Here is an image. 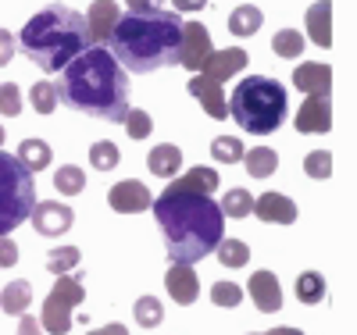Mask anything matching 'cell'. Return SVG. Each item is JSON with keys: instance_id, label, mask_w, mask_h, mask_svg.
I'll return each instance as SVG.
<instances>
[{"instance_id": "cell-23", "label": "cell", "mask_w": 357, "mask_h": 335, "mask_svg": "<svg viewBox=\"0 0 357 335\" xmlns=\"http://www.w3.org/2000/svg\"><path fill=\"white\" fill-rule=\"evenodd\" d=\"M29 171H43V168H50V161H54V150H50V143H43V139H25V143H18V154H15Z\"/></svg>"}, {"instance_id": "cell-26", "label": "cell", "mask_w": 357, "mask_h": 335, "mask_svg": "<svg viewBox=\"0 0 357 335\" xmlns=\"http://www.w3.org/2000/svg\"><path fill=\"white\" fill-rule=\"evenodd\" d=\"M54 189L61 196H79L86 189V171L75 168V164H61L54 171Z\"/></svg>"}, {"instance_id": "cell-41", "label": "cell", "mask_w": 357, "mask_h": 335, "mask_svg": "<svg viewBox=\"0 0 357 335\" xmlns=\"http://www.w3.org/2000/svg\"><path fill=\"white\" fill-rule=\"evenodd\" d=\"M11 57H15V36L8 33V29H0V68H4Z\"/></svg>"}, {"instance_id": "cell-43", "label": "cell", "mask_w": 357, "mask_h": 335, "mask_svg": "<svg viewBox=\"0 0 357 335\" xmlns=\"http://www.w3.org/2000/svg\"><path fill=\"white\" fill-rule=\"evenodd\" d=\"M175 11H204L207 8V0H172Z\"/></svg>"}, {"instance_id": "cell-24", "label": "cell", "mask_w": 357, "mask_h": 335, "mask_svg": "<svg viewBox=\"0 0 357 335\" xmlns=\"http://www.w3.org/2000/svg\"><path fill=\"white\" fill-rule=\"evenodd\" d=\"M178 164H183V150L172 146V143L154 146L151 157H146V168H151L154 175H161V178H172V175L178 171Z\"/></svg>"}, {"instance_id": "cell-10", "label": "cell", "mask_w": 357, "mask_h": 335, "mask_svg": "<svg viewBox=\"0 0 357 335\" xmlns=\"http://www.w3.org/2000/svg\"><path fill=\"white\" fill-rule=\"evenodd\" d=\"M293 125H296V132H304V136L329 132L333 129V104H329V97H307L301 104V111H296Z\"/></svg>"}, {"instance_id": "cell-5", "label": "cell", "mask_w": 357, "mask_h": 335, "mask_svg": "<svg viewBox=\"0 0 357 335\" xmlns=\"http://www.w3.org/2000/svg\"><path fill=\"white\" fill-rule=\"evenodd\" d=\"M225 114L236 118V125H240L243 132H250V136H272L289 114L286 86L279 79L247 75L232 89V97L225 100Z\"/></svg>"}, {"instance_id": "cell-33", "label": "cell", "mask_w": 357, "mask_h": 335, "mask_svg": "<svg viewBox=\"0 0 357 335\" xmlns=\"http://www.w3.org/2000/svg\"><path fill=\"white\" fill-rule=\"evenodd\" d=\"M211 157L218 164H236V161H243V143L236 139V136H218L211 143Z\"/></svg>"}, {"instance_id": "cell-12", "label": "cell", "mask_w": 357, "mask_h": 335, "mask_svg": "<svg viewBox=\"0 0 357 335\" xmlns=\"http://www.w3.org/2000/svg\"><path fill=\"white\" fill-rule=\"evenodd\" d=\"M293 89H301L307 97H329L333 89V68L318 65V61H304L293 68Z\"/></svg>"}, {"instance_id": "cell-39", "label": "cell", "mask_w": 357, "mask_h": 335, "mask_svg": "<svg viewBox=\"0 0 357 335\" xmlns=\"http://www.w3.org/2000/svg\"><path fill=\"white\" fill-rule=\"evenodd\" d=\"M0 114H8V118L22 114V93H18L15 82H4V86H0Z\"/></svg>"}, {"instance_id": "cell-3", "label": "cell", "mask_w": 357, "mask_h": 335, "mask_svg": "<svg viewBox=\"0 0 357 335\" xmlns=\"http://www.w3.org/2000/svg\"><path fill=\"white\" fill-rule=\"evenodd\" d=\"M178 47H183V22H178V11L165 8L118 15L107 36V50L132 75H151L178 65Z\"/></svg>"}, {"instance_id": "cell-42", "label": "cell", "mask_w": 357, "mask_h": 335, "mask_svg": "<svg viewBox=\"0 0 357 335\" xmlns=\"http://www.w3.org/2000/svg\"><path fill=\"white\" fill-rule=\"evenodd\" d=\"M18 335H43V328H40V321H36V318L22 314V321H18Z\"/></svg>"}, {"instance_id": "cell-13", "label": "cell", "mask_w": 357, "mask_h": 335, "mask_svg": "<svg viewBox=\"0 0 357 335\" xmlns=\"http://www.w3.org/2000/svg\"><path fill=\"white\" fill-rule=\"evenodd\" d=\"M165 289H168V296L178 303V307H190V303H197L200 282H197L193 264H172L168 275H165Z\"/></svg>"}, {"instance_id": "cell-31", "label": "cell", "mask_w": 357, "mask_h": 335, "mask_svg": "<svg viewBox=\"0 0 357 335\" xmlns=\"http://www.w3.org/2000/svg\"><path fill=\"white\" fill-rule=\"evenodd\" d=\"M29 104L36 107V114H54L57 111V86L54 82H36L29 89Z\"/></svg>"}, {"instance_id": "cell-47", "label": "cell", "mask_w": 357, "mask_h": 335, "mask_svg": "<svg viewBox=\"0 0 357 335\" xmlns=\"http://www.w3.org/2000/svg\"><path fill=\"white\" fill-rule=\"evenodd\" d=\"M0 143H4V125H0Z\"/></svg>"}, {"instance_id": "cell-9", "label": "cell", "mask_w": 357, "mask_h": 335, "mask_svg": "<svg viewBox=\"0 0 357 335\" xmlns=\"http://www.w3.org/2000/svg\"><path fill=\"white\" fill-rule=\"evenodd\" d=\"M29 218H33V228H36L40 235H47V239L68 232L72 221H75L72 207H68V203H57V200H43V203H36Z\"/></svg>"}, {"instance_id": "cell-8", "label": "cell", "mask_w": 357, "mask_h": 335, "mask_svg": "<svg viewBox=\"0 0 357 335\" xmlns=\"http://www.w3.org/2000/svg\"><path fill=\"white\" fill-rule=\"evenodd\" d=\"M215 43H211V33L207 25L200 22H183V47H178V65L190 68V72H200L204 61L211 57Z\"/></svg>"}, {"instance_id": "cell-4", "label": "cell", "mask_w": 357, "mask_h": 335, "mask_svg": "<svg viewBox=\"0 0 357 335\" xmlns=\"http://www.w3.org/2000/svg\"><path fill=\"white\" fill-rule=\"evenodd\" d=\"M18 47L43 72H61L72 57H79L89 47L86 18L65 4H50L25 22Z\"/></svg>"}, {"instance_id": "cell-38", "label": "cell", "mask_w": 357, "mask_h": 335, "mask_svg": "<svg viewBox=\"0 0 357 335\" xmlns=\"http://www.w3.org/2000/svg\"><path fill=\"white\" fill-rule=\"evenodd\" d=\"M122 125H126V132H129L132 139H146V136H151V129H154V121H151V114H146V111H132V107H129V114H126Z\"/></svg>"}, {"instance_id": "cell-36", "label": "cell", "mask_w": 357, "mask_h": 335, "mask_svg": "<svg viewBox=\"0 0 357 335\" xmlns=\"http://www.w3.org/2000/svg\"><path fill=\"white\" fill-rule=\"evenodd\" d=\"M304 171L311 178H329L333 175V154L329 150H311V154L304 157Z\"/></svg>"}, {"instance_id": "cell-20", "label": "cell", "mask_w": 357, "mask_h": 335, "mask_svg": "<svg viewBox=\"0 0 357 335\" xmlns=\"http://www.w3.org/2000/svg\"><path fill=\"white\" fill-rule=\"evenodd\" d=\"M218 171H211L207 164H197V168H190L183 178H175V182H168L172 189H190V193H215L218 189Z\"/></svg>"}, {"instance_id": "cell-18", "label": "cell", "mask_w": 357, "mask_h": 335, "mask_svg": "<svg viewBox=\"0 0 357 335\" xmlns=\"http://www.w3.org/2000/svg\"><path fill=\"white\" fill-rule=\"evenodd\" d=\"M186 89H190V93L200 100V107L207 111V114H211V118H229L225 114V97H222V82H215V79H207L204 72H193V79L186 82Z\"/></svg>"}, {"instance_id": "cell-34", "label": "cell", "mask_w": 357, "mask_h": 335, "mask_svg": "<svg viewBox=\"0 0 357 335\" xmlns=\"http://www.w3.org/2000/svg\"><path fill=\"white\" fill-rule=\"evenodd\" d=\"M79 250L75 247H57V250H50L47 254V271H50V275H68V271L79 264Z\"/></svg>"}, {"instance_id": "cell-29", "label": "cell", "mask_w": 357, "mask_h": 335, "mask_svg": "<svg viewBox=\"0 0 357 335\" xmlns=\"http://www.w3.org/2000/svg\"><path fill=\"white\" fill-rule=\"evenodd\" d=\"M272 50H275L279 57L293 61V57L304 54V36L296 33V29H279V33L272 36Z\"/></svg>"}, {"instance_id": "cell-2", "label": "cell", "mask_w": 357, "mask_h": 335, "mask_svg": "<svg viewBox=\"0 0 357 335\" xmlns=\"http://www.w3.org/2000/svg\"><path fill=\"white\" fill-rule=\"evenodd\" d=\"M57 104H65L79 114L104 118L122 125L129 114V72L114 61L107 47H86L61 68Z\"/></svg>"}, {"instance_id": "cell-44", "label": "cell", "mask_w": 357, "mask_h": 335, "mask_svg": "<svg viewBox=\"0 0 357 335\" xmlns=\"http://www.w3.org/2000/svg\"><path fill=\"white\" fill-rule=\"evenodd\" d=\"M89 335H129V328L126 325H104V328H93V332H89Z\"/></svg>"}, {"instance_id": "cell-30", "label": "cell", "mask_w": 357, "mask_h": 335, "mask_svg": "<svg viewBox=\"0 0 357 335\" xmlns=\"http://www.w3.org/2000/svg\"><path fill=\"white\" fill-rule=\"evenodd\" d=\"M215 254H218V260L225 267H243L250 260V247H247V242H240V239H222L218 247H215Z\"/></svg>"}, {"instance_id": "cell-45", "label": "cell", "mask_w": 357, "mask_h": 335, "mask_svg": "<svg viewBox=\"0 0 357 335\" xmlns=\"http://www.w3.org/2000/svg\"><path fill=\"white\" fill-rule=\"evenodd\" d=\"M129 11H143V8H158V0H126Z\"/></svg>"}, {"instance_id": "cell-32", "label": "cell", "mask_w": 357, "mask_h": 335, "mask_svg": "<svg viewBox=\"0 0 357 335\" xmlns=\"http://www.w3.org/2000/svg\"><path fill=\"white\" fill-rule=\"evenodd\" d=\"M218 207H222V215H225V218H247V215H250V207H254V196H250L247 189H229L225 200H222Z\"/></svg>"}, {"instance_id": "cell-15", "label": "cell", "mask_w": 357, "mask_h": 335, "mask_svg": "<svg viewBox=\"0 0 357 335\" xmlns=\"http://www.w3.org/2000/svg\"><path fill=\"white\" fill-rule=\"evenodd\" d=\"M247 61H250V54L247 50H240V47H229V50H211V57L204 61V75L207 79H215V82H229L236 72H243L247 68Z\"/></svg>"}, {"instance_id": "cell-37", "label": "cell", "mask_w": 357, "mask_h": 335, "mask_svg": "<svg viewBox=\"0 0 357 335\" xmlns=\"http://www.w3.org/2000/svg\"><path fill=\"white\" fill-rule=\"evenodd\" d=\"M211 303L215 307H240L243 303V289L232 282H215L211 286Z\"/></svg>"}, {"instance_id": "cell-48", "label": "cell", "mask_w": 357, "mask_h": 335, "mask_svg": "<svg viewBox=\"0 0 357 335\" xmlns=\"http://www.w3.org/2000/svg\"><path fill=\"white\" fill-rule=\"evenodd\" d=\"M250 335H257V332H250Z\"/></svg>"}, {"instance_id": "cell-19", "label": "cell", "mask_w": 357, "mask_h": 335, "mask_svg": "<svg viewBox=\"0 0 357 335\" xmlns=\"http://www.w3.org/2000/svg\"><path fill=\"white\" fill-rule=\"evenodd\" d=\"M307 36L318 47H333V4L329 0H318L307 8Z\"/></svg>"}, {"instance_id": "cell-28", "label": "cell", "mask_w": 357, "mask_h": 335, "mask_svg": "<svg viewBox=\"0 0 357 335\" xmlns=\"http://www.w3.org/2000/svg\"><path fill=\"white\" fill-rule=\"evenodd\" d=\"M118 161H122V154H118V146L111 139H100L89 146V164H93V171H114Z\"/></svg>"}, {"instance_id": "cell-25", "label": "cell", "mask_w": 357, "mask_h": 335, "mask_svg": "<svg viewBox=\"0 0 357 335\" xmlns=\"http://www.w3.org/2000/svg\"><path fill=\"white\" fill-rule=\"evenodd\" d=\"M257 29H261V8H254V4H240L229 15V33L232 36H254Z\"/></svg>"}, {"instance_id": "cell-17", "label": "cell", "mask_w": 357, "mask_h": 335, "mask_svg": "<svg viewBox=\"0 0 357 335\" xmlns=\"http://www.w3.org/2000/svg\"><path fill=\"white\" fill-rule=\"evenodd\" d=\"M118 15H122V11H118L114 0H93V8H89V15H82V18H86L89 43H93V47L107 43V36H111V29H114Z\"/></svg>"}, {"instance_id": "cell-21", "label": "cell", "mask_w": 357, "mask_h": 335, "mask_svg": "<svg viewBox=\"0 0 357 335\" xmlns=\"http://www.w3.org/2000/svg\"><path fill=\"white\" fill-rule=\"evenodd\" d=\"M29 303H33V286H29L25 279H18V282L0 289V311L11 314V318H22L29 311Z\"/></svg>"}, {"instance_id": "cell-6", "label": "cell", "mask_w": 357, "mask_h": 335, "mask_svg": "<svg viewBox=\"0 0 357 335\" xmlns=\"http://www.w3.org/2000/svg\"><path fill=\"white\" fill-rule=\"evenodd\" d=\"M36 178L15 154L0 150V235H11L36 207Z\"/></svg>"}, {"instance_id": "cell-16", "label": "cell", "mask_w": 357, "mask_h": 335, "mask_svg": "<svg viewBox=\"0 0 357 335\" xmlns=\"http://www.w3.org/2000/svg\"><path fill=\"white\" fill-rule=\"evenodd\" d=\"M250 215H257L261 221H275V225H293L296 221V203L282 193H264V196H254V207Z\"/></svg>"}, {"instance_id": "cell-40", "label": "cell", "mask_w": 357, "mask_h": 335, "mask_svg": "<svg viewBox=\"0 0 357 335\" xmlns=\"http://www.w3.org/2000/svg\"><path fill=\"white\" fill-rule=\"evenodd\" d=\"M18 264V247L11 235H0V267H15Z\"/></svg>"}, {"instance_id": "cell-14", "label": "cell", "mask_w": 357, "mask_h": 335, "mask_svg": "<svg viewBox=\"0 0 357 335\" xmlns=\"http://www.w3.org/2000/svg\"><path fill=\"white\" fill-rule=\"evenodd\" d=\"M247 289H250V299H254V307H257L261 314L282 311V289H279L275 271H254Z\"/></svg>"}, {"instance_id": "cell-46", "label": "cell", "mask_w": 357, "mask_h": 335, "mask_svg": "<svg viewBox=\"0 0 357 335\" xmlns=\"http://www.w3.org/2000/svg\"><path fill=\"white\" fill-rule=\"evenodd\" d=\"M268 335H304V332H301V328H272Z\"/></svg>"}, {"instance_id": "cell-11", "label": "cell", "mask_w": 357, "mask_h": 335, "mask_svg": "<svg viewBox=\"0 0 357 335\" xmlns=\"http://www.w3.org/2000/svg\"><path fill=\"white\" fill-rule=\"evenodd\" d=\"M107 203L111 210H118V215H139V210H151V189L143 186V182L129 178V182H118V186H111L107 193Z\"/></svg>"}, {"instance_id": "cell-1", "label": "cell", "mask_w": 357, "mask_h": 335, "mask_svg": "<svg viewBox=\"0 0 357 335\" xmlns=\"http://www.w3.org/2000/svg\"><path fill=\"white\" fill-rule=\"evenodd\" d=\"M158 228L165 235V254L172 264H197L211 257L215 247L225 239V215L211 200V193H190V189H172L151 203Z\"/></svg>"}, {"instance_id": "cell-27", "label": "cell", "mask_w": 357, "mask_h": 335, "mask_svg": "<svg viewBox=\"0 0 357 335\" xmlns=\"http://www.w3.org/2000/svg\"><path fill=\"white\" fill-rule=\"evenodd\" d=\"M296 299L307 303V307H314V303L325 299V279L318 275V271H304V275L296 279Z\"/></svg>"}, {"instance_id": "cell-22", "label": "cell", "mask_w": 357, "mask_h": 335, "mask_svg": "<svg viewBox=\"0 0 357 335\" xmlns=\"http://www.w3.org/2000/svg\"><path fill=\"white\" fill-rule=\"evenodd\" d=\"M243 168H247L250 178H268V175H275V168H279V154L272 146L243 150Z\"/></svg>"}, {"instance_id": "cell-7", "label": "cell", "mask_w": 357, "mask_h": 335, "mask_svg": "<svg viewBox=\"0 0 357 335\" xmlns=\"http://www.w3.org/2000/svg\"><path fill=\"white\" fill-rule=\"evenodd\" d=\"M86 299V286L75 275H57L50 296L43 299V314H40V328L47 335H68L72 328V311Z\"/></svg>"}, {"instance_id": "cell-35", "label": "cell", "mask_w": 357, "mask_h": 335, "mask_svg": "<svg viewBox=\"0 0 357 335\" xmlns=\"http://www.w3.org/2000/svg\"><path fill=\"white\" fill-rule=\"evenodd\" d=\"M132 314H136V325H143V328H154V325H161V318H165L158 296H139Z\"/></svg>"}]
</instances>
